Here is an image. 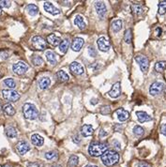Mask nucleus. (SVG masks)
Here are the masks:
<instances>
[{
	"mask_svg": "<svg viewBox=\"0 0 166 167\" xmlns=\"http://www.w3.org/2000/svg\"><path fill=\"white\" fill-rule=\"evenodd\" d=\"M107 144L102 142H92L88 147V154L91 157H102L108 149Z\"/></svg>",
	"mask_w": 166,
	"mask_h": 167,
	"instance_id": "obj_1",
	"label": "nucleus"
},
{
	"mask_svg": "<svg viewBox=\"0 0 166 167\" xmlns=\"http://www.w3.org/2000/svg\"><path fill=\"white\" fill-rule=\"evenodd\" d=\"M56 77H57V80H58V81H60V82H62V83L68 82L69 79H70L69 75L64 70H58V71L56 72Z\"/></svg>",
	"mask_w": 166,
	"mask_h": 167,
	"instance_id": "obj_23",
	"label": "nucleus"
},
{
	"mask_svg": "<svg viewBox=\"0 0 166 167\" xmlns=\"http://www.w3.org/2000/svg\"><path fill=\"white\" fill-rule=\"evenodd\" d=\"M106 135H107V133H105L103 130H100V133H99V136H100V137H102V136H106Z\"/></svg>",
	"mask_w": 166,
	"mask_h": 167,
	"instance_id": "obj_45",
	"label": "nucleus"
},
{
	"mask_svg": "<svg viewBox=\"0 0 166 167\" xmlns=\"http://www.w3.org/2000/svg\"><path fill=\"white\" fill-rule=\"evenodd\" d=\"M102 162L106 166H113L119 161V154L115 150H107L102 154Z\"/></svg>",
	"mask_w": 166,
	"mask_h": 167,
	"instance_id": "obj_2",
	"label": "nucleus"
},
{
	"mask_svg": "<svg viewBox=\"0 0 166 167\" xmlns=\"http://www.w3.org/2000/svg\"><path fill=\"white\" fill-rule=\"evenodd\" d=\"M32 63L35 65V66H40V65H42V63H43V60L40 56L34 55L32 57Z\"/></svg>",
	"mask_w": 166,
	"mask_h": 167,
	"instance_id": "obj_37",
	"label": "nucleus"
},
{
	"mask_svg": "<svg viewBox=\"0 0 166 167\" xmlns=\"http://www.w3.org/2000/svg\"><path fill=\"white\" fill-rule=\"evenodd\" d=\"M31 142L36 147H41L44 143V139L40 134H33L31 136Z\"/></svg>",
	"mask_w": 166,
	"mask_h": 167,
	"instance_id": "obj_20",
	"label": "nucleus"
},
{
	"mask_svg": "<svg viewBox=\"0 0 166 167\" xmlns=\"http://www.w3.org/2000/svg\"><path fill=\"white\" fill-rule=\"evenodd\" d=\"M4 85H5L6 86H8V88H10V89H13V88H16V83H15V81H14V80L11 79V78H7V79H5V80H4Z\"/></svg>",
	"mask_w": 166,
	"mask_h": 167,
	"instance_id": "obj_32",
	"label": "nucleus"
},
{
	"mask_svg": "<svg viewBox=\"0 0 166 167\" xmlns=\"http://www.w3.org/2000/svg\"><path fill=\"white\" fill-rule=\"evenodd\" d=\"M26 10H27V12H28L29 15L35 16V15H37L38 12H39V8L36 5H34V4H29L27 6Z\"/></svg>",
	"mask_w": 166,
	"mask_h": 167,
	"instance_id": "obj_25",
	"label": "nucleus"
},
{
	"mask_svg": "<svg viewBox=\"0 0 166 167\" xmlns=\"http://www.w3.org/2000/svg\"><path fill=\"white\" fill-rule=\"evenodd\" d=\"M112 112V109L109 105H105V106H102L100 108V114L103 115H110Z\"/></svg>",
	"mask_w": 166,
	"mask_h": 167,
	"instance_id": "obj_39",
	"label": "nucleus"
},
{
	"mask_svg": "<svg viewBox=\"0 0 166 167\" xmlns=\"http://www.w3.org/2000/svg\"><path fill=\"white\" fill-rule=\"evenodd\" d=\"M136 115H137V118H138V121L141 122V123L152 120V118H151L148 114H147L146 112H143V111L136 112Z\"/></svg>",
	"mask_w": 166,
	"mask_h": 167,
	"instance_id": "obj_17",
	"label": "nucleus"
},
{
	"mask_svg": "<svg viewBox=\"0 0 166 167\" xmlns=\"http://www.w3.org/2000/svg\"><path fill=\"white\" fill-rule=\"evenodd\" d=\"M95 9L96 11L98 13V15L99 16L100 19H103L106 15V12H107V9H106V6L103 2H95Z\"/></svg>",
	"mask_w": 166,
	"mask_h": 167,
	"instance_id": "obj_11",
	"label": "nucleus"
},
{
	"mask_svg": "<svg viewBox=\"0 0 166 167\" xmlns=\"http://www.w3.org/2000/svg\"><path fill=\"white\" fill-rule=\"evenodd\" d=\"M115 114H117V115L118 120L121 121V122L126 121V120L129 118V112L126 111V110H124L123 108H119V109H117V110L115 111Z\"/></svg>",
	"mask_w": 166,
	"mask_h": 167,
	"instance_id": "obj_16",
	"label": "nucleus"
},
{
	"mask_svg": "<svg viewBox=\"0 0 166 167\" xmlns=\"http://www.w3.org/2000/svg\"><path fill=\"white\" fill-rule=\"evenodd\" d=\"M2 167H11V165H10V164H4Z\"/></svg>",
	"mask_w": 166,
	"mask_h": 167,
	"instance_id": "obj_50",
	"label": "nucleus"
},
{
	"mask_svg": "<svg viewBox=\"0 0 166 167\" xmlns=\"http://www.w3.org/2000/svg\"><path fill=\"white\" fill-rule=\"evenodd\" d=\"M133 133L137 136H142L145 133V130H144L141 126H135L133 128Z\"/></svg>",
	"mask_w": 166,
	"mask_h": 167,
	"instance_id": "obj_38",
	"label": "nucleus"
},
{
	"mask_svg": "<svg viewBox=\"0 0 166 167\" xmlns=\"http://www.w3.org/2000/svg\"><path fill=\"white\" fill-rule=\"evenodd\" d=\"M135 60L137 63L139 64V66L141 68V70L143 72H147L148 68H149V60L147 59V57L142 55H137L135 56Z\"/></svg>",
	"mask_w": 166,
	"mask_h": 167,
	"instance_id": "obj_5",
	"label": "nucleus"
},
{
	"mask_svg": "<svg viewBox=\"0 0 166 167\" xmlns=\"http://www.w3.org/2000/svg\"><path fill=\"white\" fill-rule=\"evenodd\" d=\"M159 14L163 15L166 12V1H160L159 2V10H158Z\"/></svg>",
	"mask_w": 166,
	"mask_h": 167,
	"instance_id": "obj_35",
	"label": "nucleus"
},
{
	"mask_svg": "<svg viewBox=\"0 0 166 167\" xmlns=\"http://www.w3.org/2000/svg\"><path fill=\"white\" fill-rule=\"evenodd\" d=\"M84 167H98L97 165H92V164H89V165H86Z\"/></svg>",
	"mask_w": 166,
	"mask_h": 167,
	"instance_id": "obj_49",
	"label": "nucleus"
},
{
	"mask_svg": "<svg viewBox=\"0 0 166 167\" xmlns=\"http://www.w3.org/2000/svg\"><path fill=\"white\" fill-rule=\"evenodd\" d=\"M165 88V85L162 82H155L150 85L149 88V93L151 96H157L161 94Z\"/></svg>",
	"mask_w": 166,
	"mask_h": 167,
	"instance_id": "obj_4",
	"label": "nucleus"
},
{
	"mask_svg": "<svg viewBox=\"0 0 166 167\" xmlns=\"http://www.w3.org/2000/svg\"><path fill=\"white\" fill-rule=\"evenodd\" d=\"M47 41L51 44L52 46H57L61 43V40L59 37H57L55 34H50L47 37Z\"/></svg>",
	"mask_w": 166,
	"mask_h": 167,
	"instance_id": "obj_18",
	"label": "nucleus"
},
{
	"mask_svg": "<svg viewBox=\"0 0 166 167\" xmlns=\"http://www.w3.org/2000/svg\"><path fill=\"white\" fill-rule=\"evenodd\" d=\"M1 109H2V106H1V103H0V111H1Z\"/></svg>",
	"mask_w": 166,
	"mask_h": 167,
	"instance_id": "obj_54",
	"label": "nucleus"
},
{
	"mask_svg": "<svg viewBox=\"0 0 166 167\" xmlns=\"http://www.w3.org/2000/svg\"><path fill=\"white\" fill-rule=\"evenodd\" d=\"M164 96H165V98H166V89L164 90Z\"/></svg>",
	"mask_w": 166,
	"mask_h": 167,
	"instance_id": "obj_53",
	"label": "nucleus"
},
{
	"mask_svg": "<svg viewBox=\"0 0 166 167\" xmlns=\"http://www.w3.org/2000/svg\"><path fill=\"white\" fill-rule=\"evenodd\" d=\"M166 68V62L165 61H159L155 64V70L157 72H162Z\"/></svg>",
	"mask_w": 166,
	"mask_h": 167,
	"instance_id": "obj_31",
	"label": "nucleus"
},
{
	"mask_svg": "<svg viewBox=\"0 0 166 167\" xmlns=\"http://www.w3.org/2000/svg\"><path fill=\"white\" fill-rule=\"evenodd\" d=\"M43 8H44L45 11H47L48 13H51L52 15H57V14L60 13V10L58 9H56L55 7L50 2H45L43 4Z\"/></svg>",
	"mask_w": 166,
	"mask_h": 167,
	"instance_id": "obj_15",
	"label": "nucleus"
},
{
	"mask_svg": "<svg viewBox=\"0 0 166 167\" xmlns=\"http://www.w3.org/2000/svg\"><path fill=\"white\" fill-rule=\"evenodd\" d=\"M16 150L20 155H25L30 150V146L27 142L21 141L16 145Z\"/></svg>",
	"mask_w": 166,
	"mask_h": 167,
	"instance_id": "obj_10",
	"label": "nucleus"
},
{
	"mask_svg": "<svg viewBox=\"0 0 166 167\" xmlns=\"http://www.w3.org/2000/svg\"><path fill=\"white\" fill-rule=\"evenodd\" d=\"M28 70V66H27V64H25V62L23 61H20V62H17L15 63L12 66V70L13 72L15 74L17 75H22V74H24L25 73V72L27 71Z\"/></svg>",
	"mask_w": 166,
	"mask_h": 167,
	"instance_id": "obj_7",
	"label": "nucleus"
},
{
	"mask_svg": "<svg viewBox=\"0 0 166 167\" xmlns=\"http://www.w3.org/2000/svg\"><path fill=\"white\" fill-rule=\"evenodd\" d=\"M74 24L75 25H77L79 28H80L81 30L84 29L85 26H86V24L84 20V18L81 16V15H76L75 16V19H74Z\"/></svg>",
	"mask_w": 166,
	"mask_h": 167,
	"instance_id": "obj_22",
	"label": "nucleus"
},
{
	"mask_svg": "<svg viewBox=\"0 0 166 167\" xmlns=\"http://www.w3.org/2000/svg\"><path fill=\"white\" fill-rule=\"evenodd\" d=\"M53 167H62V166H61L60 164H57V163H56V164H55Z\"/></svg>",
	"mask_w": 166,
	"mask_h": 167,
	"instance_id": "obj_51",
	"label": "nucleus"
},
{
	"mask_svg": "<svg viewBox=\"0 0 166 167\" xmlns=\"http://www.w3.org/2000/svg\"><path fill=\"white\" fill-rule=\"evenodd\" d=\"M93 132H94V130H93V127L91 125L85 124V125H83L82 128H81V133L84 137L91 136L93 134Z\"/></svg>",
	"mask_w": 166,
	"mask_h": 167,
	"instance_id": "obj_19",
	"label": "nucleus"
},
{
	"mask_svg": "<svg viewBox=\"0 0 166 167\" xmlns=\"http://www.w3.org/2000/svg\"><path fill=\"white\" fill-rule=\"evenodd\" d=\"M3 111L6 115H10V117H11V115H13L14 114H15V109H14V107L10 103L5 104L3 106Z\"/></svg>",
	"mask_w": 166,
	"mask_h": 167,
	"instance_id": "obj_26",
	"label": "nucleus"
},
{
	"mask_svg": "<svg viewBox=\"0 0 166 167\" xmlns=\"http://www.w3.org/2000/svg\"><path fill=\"white\" fill-rule=\"evenodd\" d=\"M57 155H58V154H57V152L55 151V150L48 151V152H46V153H45V158L47 160H49V161H52V160H55V159L57 158Z\"/></svg>",
	"mask_w": 166,
	"mask_h": 167,
	"instance_id": "obj_36",
	"label": "nucleus"
},
{
	"mask_svg": "<svg viewBox=\"0 0 166 167\" xmlns=\"http://www.w3.org/2000/svg\"><path fill=\"white\" fill-rule=\"evenodd\" d=\"M10 1H6V0H1V1H0V7H1V8H10Z\"/></svg>",
	"mask_w": 166,
	"mask_h": 167,
	"instance_id": "obj_40",
	"label": "nucleus"
},
{
	"mask_svg": "<svg viewBox=\"0 0 166 167\" xmlns=\"http://www.w3.org/2000/svg\"><path fill=\"white\" fill-rule=\"evenodd\" d=\"M132 29H127L125 31V35H124V40H125L126 43L129 44V43H132Z\"/></svg>",
	"mask_w": 166,
	"mask_h": 167,
	"instance_id": "obj_34",
	"label": "nucleus"
},
{
	"mask_svg": "<svg viewBox=\"0 0 166 167\" xmlns=\"http://www.w3.org/2000/svg\"><path fill=\"white\" fill-rule=\"evenodd\" d=\"M73 141L75 142V143H79V142H80V139H78V136H74L73 138Z\"/></svg>",
	"mask_w": 166,
	"mask_h": 167,
	"instance_id": "obj_47",
	"label": "nucleus"
},
{
	"mask_svg": "<svg viewBox=\"0 0 166 167\" xmlns=\"http://www.w3.org/2000/svg\"><path fill=\"white\" fill-rule=\"evenodd\" d=\"M84 39L82 38H75L73 39V43H71V49H73V51H74V52H79L82 47L84 46Z\"/></svg>",
	"mask_w": 166,
	"mask_h": 167,
	"instance_id": "obj_14",
	"label": "nucleus"
},
{
	"mask_svg": "<svg viewBox=\"0 0 166 167\" xmlns=\"http://www.w3.org/2000/svg\"><path fill=\"white\" fill-rule=\"evenodd\" d=\"M27 167H40V166H39V164H37V163H29Z\"/></svg>",
	"mask_w": 166,
	"mask_h": 167,
	"instance_id": "obj_46",
	"label": "nucleus"
},
{
	"mask_svg": "<svg viewBox=\"0 0 166 167\" xmlns=\"http://www.w3.org/2000/svg\"><path fill=\"white\" fill-rule=\"evenodd\" d=\"M70 70L75 75H82L84 72V67L82 66L80 63H78L76 61H73V63L70 65Z\"/></svg>",
	"mask_w": 166,
	"mask_h": 167,
	"instance_id": "obj_9",
	"label": "nucleus"
},
{
	"mask_svg": "<svg viewBox=\"0 0 166 167\" xmlns=\"http://www.w3.org/2000/svg\"><path fill=\"white\" fill-rule=\"evenodd\" d=\"M2 13V9H1V7H0V14Z\"/></svg>",
	"mask_w": 166,
	"mask_h": 167,
	"instance_id": "obj_52",
	"label": "nucleus"
},
{
	"mask_svg": "<svg viewBox=\"0 0 166 167\" xmlns=\"http://www.w3.org/2000/svg\"><path fill=\"white\" fill-rule=\"evenodd\" d=\"M3 98L9 101H16L20 99V94L11 89H4L2 90Z\"/></svg>",
	"mask_w": 166,
	"mask_h": 167,
	"instance_id": "obj_6",
	"label": "nucleus"
},
{
	"mask_svg": "<svg viewBox=\"0 0 166 167\" xmlns=\"http://www.w3.org/2000/svg\"><path fill=\"white\" fill-rule=\"evenodd\" d=\"M69 47H70V40H69V39L63 40L61 41V43L59 44V50H60V52H62V53H64V54L68 51Z\"/></svg>",
	"mask_w": 166,
	"mask_h": 167,
	"instance_id": "obj_28",
	"label": "nucleus"
},
{
	"mask_svg": "<svg viewBox=\"0 0 166 167\" xmlns=\"http://www.w3.org/2000/svg\"><path fill=\"white\" fill-rule=\"evenodd\" d=\"M45 56L47 60L51 63L52 65H55L56 62H57V58H56V55L54 52H51V51H47L46 54H45Z\"/></svg>",
	"mask_w": 166,
	"mask_h": 167,
	"instance_id": "obj_24",
	"label": "nucleus"
},
{
	"mask_svg": "<svg viewBox=\"0 0 166 167\" xmlns=\"http://www.w3.org/2000/svg\"><path fill=\"white\" fill-rule=\"evenodd\" d=\"M155 33H156V35L158 36V37H160V36L162 35V29L161 27H158L156 29V31H155Z\"/></svg>",
	"mask_w": 166,
	"mask_h": 167,
	"instance_id": "obj_44",
	"label": "nucleus"
},
{
	"mask_svg": "<svg viewBox=\"0 0 166 167\" xmlns=\"http://www.w3.org/2000/svg\"><path fill=\"white\" fill-rule=\"evenodd\" d=\"M79 163V158L76 155H71L69 159V166L70 167H76Z\"/></svg>",
	"mask_w": 166,
	"mask_h": 167,
	"instance_id": "obj_30",
	"label": "nucleus"
},
{
	"mask_svg": "<svg viewBox=\"0 0 166 167\" xmlns=\"http://www.w3.org/2000/svg\"><path fill=\"white\" fill-rule=\"evenodd\" d=\"M50 85H51V80L48 77H42L40 81H39V86L40 89H47Z\"/></svg>",
	"mask_w": 166,
	"mask_h": 167,
	"instance_id": "obj_21",
	"label": "nucleus"
},
{
	"mask_svg": "<svg viewBox=\"0 0 166 167\" xmlns=\"http://www.w3.org/2000/svg\"><path fill=\"white\" fill-rule=\"evenodd\" d=\"M88 54L91 57H95L97 55V53H96V51L94 50V48L92 46L88 47Z\"/></svg>",
	"mask_w": 166,
	"mask_h": 167,
	"instance_id": "obj_41",
	"label": "nucleus"
},
{
	"mask_svg": "<svg viewBox=\"0 0 166 167\" xmlns=\"http://www.w3.org/2000/svg\"><path fill=\"white\" fill-rule=\"evenodd\" d=\"M32 44L34 48L40 51L46 49V41L43 38L40 37V36H35V37L32 38Z\"/></svg>",
	"mask_w": 166,
	"mask_h": 167,
	"instance_id": "obj_8",
	"label": "nucleus"
},
{
	"mask_svg": "<svg viewBox=\"0 0 166 167\" xmlns=\"http://www.w3.org/2000/svg\"><path fill=\"white\" fill-rule=\"evenodd\" d=\"M112 29L114 32L115 33H117L121 30V28H122V21L121 20H114L113 21V23H112Z\"/></svg>",
	"mask_w": 166,
	"mask_h": 167,
	"instance_id": "obj_27",
	"label": "nucleus"
},
{
	"mask_svg": "<svg viewBox=\"0 0 166 167\" xmlns=\"http://www.w3.org/2000/svg\"><path fill=\"white\" fill-rule=\"evenodd\" d=\"M23 113L25 118L28 120H34L38 118L39 111L37 107L32 103H25L23 106Z\"/></svg>",
	"mask_w": 166,
	"mask_h": 167,
	"instance_id": "obj_3",
	"label": "nucleus"
},
{
	"mask_svg": "<svg viewBox=\"0 0 166 167\" xmlns=\"http://www.w3.org/2000/svg\"><path fill=\"white\" fill-rule=\"evenodd\" d=\"M6 135L10 137V138H15L17 136V130L15 128L13 127H8L6 128Z\"/></svg>",
	"mask_w": 166,
	"mask_h": 167,
	"instance_id": "obj_29",
	"label": "nucleus"
},
{
	"mask_svg": "<svg viewBox=\"0 0 166 167\" xmlns=\"http://www.w3.org/2000/svg\"><path fill=\"white\" fill-rule=\"evenodd\" d=\"M120 94H121V85H120V83L117 82V83H115L113 86H112V88L111 90L108 92V95H109L111 98H117L120 96Z\"/></svg>",
	"mask_w": 166,
	"mask_h": 167,
	"instance_id": "obj_12",
	"label": "nucleus"
},
{
	"mask_svg": "<svg viewBox=\"0 0 166 167\" xmlns=\"http://www.w3.org/2000/svg\"><path fill=\"white\" fill-rule=\"evenodd\" d=\"M91 103H92V104H97V103H98V100H95L94 99H92V100H91Z\"/></svg>",
	"mask_w": 166,
	"mask_h": 167,
	"instance_id": "obj_48",
	"label": "nucleus"
},
{
	"mask_svg": "<svg viewBox=\"0 0 166 167\" xmlns=\"http://www.w3.org/2000/svg\"><path fill=\"white\" fill-rule=\"evenodd\" d=\"M132 10L136 15H140L143 13V7L139 4H132Z\"/></svg>",
	"mask_w": 166,
	"mask_h": 167,
	"instance_id": "obj_33",
	"label": "nucleus"
},
{
	"mask_svg": "<svg viewBox=\"0 0 166 167\" xmlns=\"http://www.w3.org/2000/svg\"><path fill=\"white\" fill-rule=\"evenodd\" d=\"M97 44H98L99 49L100 51H102V52H108L109 49H110L109 42H108V40L104 37H100L97 41Z\"/></svg>",
	"mask_w": 166,
	"mask_h": 167,
	"instance_id": "obj_13",
	"label": "nucleus"
},
{
	"mask_svg": "<svg viewBox=\"0 0 166 167\" xmlns=\"http://www.w3.org/2000/svg\"><path fill=\"white\" fill-rule=\"evenodd\" d=\"M0 77H1V76H0Z\"/></svg>",
	"mask_w": 166,
	"mask_h": 167,
	"instance_id": "obj_55",
	"label": "nucleus"
},
{
	"mask_svg": "<svg viewBox=\"0 0 166 167\" xmlns=\"http://www.w3.org/2000/svg\"><path fill=\"white\" fill-rule=\"evenodd\" d=\"M161 132H162V133L163 135L166 136V123L162 126V128H161Z\"/></svg>",
	"mask_w": 166,
	"mask_h": 167,
	"instance_id": "obj_43",
	"label": "nucleus"
},
{
	"mask_svg": "<svg viewBox=\"0 0 166 167\" xmlns=\"http://www.w3.org/2000/svg\"><path fill=\"white\" fill-rule=\"evenodd\" d=\"M138 167H150L149 164L146 162H140L138 163Z\"/></svg>",
	"mask_w": 166,
	"mask_h": 167,
	"instance_id": "obj_42",
	"label": "nucleus"
}]
</instances>
